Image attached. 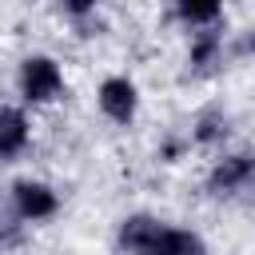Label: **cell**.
<instances>
[{"instance_id":"cell-1","label":"cell","mask_w":255,"mask_h":255,"mask_svg":"<svg viewBox=\"0 0 255 255\" xmlns=\"http://www.w3.org/2000/svg\"><path fill=\"white\" fill-rule=\"evenodd\" d=\"M16 92H20L24 108H48V104L64 100L68 80H64L60 60L48 56V52H32V56H24L20 68H16Z\"/></svg>"},{"instance_id":"cell-2","label":"cell","mask_w":255,"mask_h":255,"mask_svg":"<svg viewBox=\"0 0 255 255\" xmlns=\"http://www.w3.org/2000/svg\"><path fill=\"white\" fill-rule=\"evenodd\" d=\"M211 199H227V203H243L255 199V151H223L203 179Z\"/></svg>"},{"instance_id":"cell-3","label":"cell","mask_w":255,"mask_h":255,"mask_svg":"<svg viewBox=\"0 0 255 255\" xmlns=\"http://www.w3.org/2000/svg\"><path fill=\"white\" fill-rule=\"evenodd\" d=\"M8 207L16 211L20 223H48L60 211V191L52 183H44V179L24 175V179H16L8 187Z\"/></svg>"},{"instance_id":"cell-4","label":"cell","mask_w":255,"mask_h":255,"mask_svg":"<svg viewBox=\"0 0 255 255\" xmlns=\"http://www.w3.org/2000/svg\"><path fill=\"white\" fill-rule=\"evenodd\" d=\"M96 108L104 112V120L128 128L139 116V88L131 76H104L96 88Z\"/></svg>"},{"instance_id":"cell-5","label":"cell","mask_w":255,"mask_h":255,"mask_svg":"<svg viewBox=\"0 0 255 255\" xmlns=\"http://www.w3.org/2000/svg\"><path fill=\"white\" fill-rule=\"evenodd\" d=\"M163 231V219L147 215V211H131L120 219L116 227V247L124 255H155V239Z\"/></svg>"},{"instance_id":"cell-6","label":"cell","mask_w":255,"mask_h":255,"mask_svg":"<svg viewBox=\"0 0 255 255\" xmlns=\"http://www.w3.org/2000/svg\"><path fill=\"white\" fill-rule=\"evenodd\" d=\"M32 143V120L20 104H0V163L24 155Z\"/></svg>"},{"instance_id":"cell-7","label":"cell","mask_w":255,"mask_h":255,"mask_svg":"<svg viewBox=\"0 0 255 255\" xmlns=\"http://www.w3.org/2000/svg\"><path fill=\"white\" fill-rule=\"evenodd\" d=\"M223 60V32L211 28V32H191V44H187V72L191 76H211Z\"/></svg>"},{"instance_id":"cell-8","label":"cell","mask_w":255,"mask_h":255,"mask_svg":"<svg viewBox=\"0 0 255 255\" xmlns=\"http://www.w3.org/2000/svg\"><path fill=\"white\" fill-rule=\"evenodd\" d=\"M171 20L183 24L187 32H211L223 24V4H211V0H179L171 8Z\"/></svg>"},{"instance_id":"cell-9","label":"cell","mask_w":255,"mask_h":255,"mask_svg":"<svg viewBox=\"0 0 255 255\" xmlns=\"http://www.w3.org/2000/svg\"><path fill=\"white\" fill-rule=\"evenodd\" d=\"M155 255H207V239L191 227L163 223V231L155 239Z\"/></svg>"},{"instance_id":"cell-10","label":"cell","mask_w":255,"mask_h":255,"mask_svg":"<svg viewBox=\"0 0 255 255\" xmlns=\"http://www.w3.org/2000/svg\"><path fill=\"white\" fill-rule=\"evenodd\" d=\"M227 131H231V120L223 108H203L191 120V143H199V147H219L227 139Z\"/></svg>"},{"instance_id":"cell-11","label":"cell","mask_w":255,"mask_h":255,"mask_svg":"<svg viewBox=\"0 0 255 255\" xmlns=\"http://www.w3.org/2000/svg\"><path fill=\"white\" fill-rule=\"evenodd\" d=\"M24 239V223L16 219V211L8 203H0V255H8L12 247H20Z\"/></svg>"},{"instance_id":"cell-12","label":"cell","mask_w":255,"mask_h":255,"mask_svg":"<svg viewBox=\"0 0 255 255\" xmlns=\"http://www.w3.org/2000/svg\"><path fill=\"white\" fill-rule=\"evenodd\" d=\"M251 52H255V36H251Z\"/></svg>"}]
</instances>
